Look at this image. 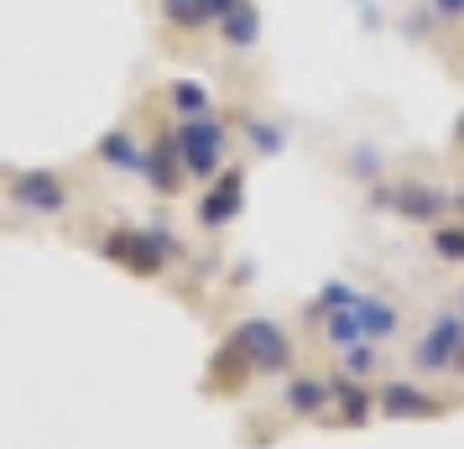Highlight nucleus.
<instances>
[{"label":"nucleus","instance_id":"1","mask_svg":"<svg viewBox=\"0 0 464 449\" xmlns=\"http://www.w3.org/2000/svg\"><path fill=\"white\" fill-rule=\"evenodd\" d=\"M412 371L418 376H454L464 371V314L443 308L412 345Z\"/></svg>","mask_w":464,"mask_h":449},{"label":"nucleus","instance_id":"6","mask_svg":"<svg viewBox=\"0 0 464 449\" xmlns=\"http://www.w3.org/2000/svg\"><path fill=\"white\" fill-rule=\"evenodd\" d=\"M355 319H360V329H365V340L381 345V340H397L401 324H407V314H401V308L386 298V293H360Z\"/></svg>","mask_w":464,"mask_h":449},{"label":"nucleus","instance_id":"14","mask_svg":"<svg viewBox=\"0 0 464 449\" xmlns=\"http://www.w3.org/2000/svg\"><path fill=\"white\" fill-rule=\"evenodd\" d=\"M230 43L240 47V43H256V11H240L235 5V22H230Z\"/></svg>","mask_w":464,"mask_h":449},{"label":"nucleus","instance_id":"8","mask_svg":"<svg viewBox=\"0 0 464 449\" xmlns=\"http://www.w3.org/2000/svg\"><path fill=\"white\" fill-rule=\"evenodd\" d=\"M219 151H225V136L209 126L204 136V121L198 126H183V168L198 172V178H219Z\"/></svg>","mask_w":464,"mask_h":449},{"label":"nucleus","instance_id":"4","mask_svg":"<svg viewBox=\"0 0 464 449\" xmlns=\"http://www.w3.org/2000/svg\"><path fill=\"white\" fill-rule=\"evenodd\" d=\"M11 199H16L26 214H43V220H53V214H63L68 204H73V193H68V183L58 172H22V178L11 183Z\"/></svg>","mask_w":464,"mask_h":449},{"label":"nucleus","instance_id":"12","mask_svg":"<svg viewBox=\"0 0 464 449\" xmlns=\"http://www.w3.org/2000/svg\"><path fill=\"white\" fill-rule=\"evenodd\" d=\"M381 371V350L371 340H360V345H350L344 350V376H355V382H371Z\"/></svg>","mask_w":464,"mask_h":449},{"label":"nucleus","instance_id":"11","mask_svg":"<svg viewBox=\"0 0 464 449\" xmlns=\"http://www.w3.org/2000/svg\"><path fill=\"white\" fill-rule=\"evenodd\" d=\"M318 335H324V340L334 345V350H350V345L365 340V329H360L355 308H329V319L318 324Z\"/></svg>","mask_w":464,"mask_h":449},{"label":"nucleus","instance_id":"2","mask_svg":"<svg viewBox=\"0 0 464 449\" xmlns=\"http://www.w3.org/2000/svg\"><path fill=\"white\" fill-rule=\"evenodd\" d=\"M240 350H246V366L261 371V376H293V340H287V329L272 319H246L240 329L230 335Z\"/></svg>","mask_w":464,"mask_h":449},{"label":"nucleus","instance_id":"10","mask_svg":"<svg viewBox=\"0 0 464 449\" xmlns=\"http://www.w3.org/2000/svg\"><path fill=\"white\" fill-rule=\"evenodd\" d=\"M100 162H110V168H126V172H147V151L136 147L126 131H110L105 142H100Z\"/></svg>","mask_w":464,"mask_h":449},{"label":"nucleus","instance_id":"15","mask_svg":"<svg viewBox=\"0 0 464 449\" xmlns=\"http://www.w3.org/2000/svg\"><path fill=\"white\" fill-rule=\"evenodd\" d=\"M459 314H464V293H459Z\"/></svg>","mask_w":464,"mask_h":449},{"label":"nucleus","instance_id":"3","mask_svg":"<svg viewBox=\"0 0 464 449\" xmlns=\"http://www.w3.org/2000/svg\"><path fill=\"white\" fill-rule=\"evenodd\" d=\"M376 413H381V418H443L449 403L433 397V392H422L418 382H401V376H397V382H381Z\"/></svg>","mask_w":464,"mask_h":449},{"label":"nucleus","instance_id":"5","mask_svg":"<svg viewBox=\"0 0 464 449\" xmlns=\"http://www.w3.org/2000/svg\"><path fill=\"white\" fill-rule=\"evenodd\" d=\"M329 418H334L339 428H365L371 424V407H376V397H371V382H355V376H329Z\"/></svg>","mask_w":464,"mask_h":449},{"label":"nucleus","instance_id":"13","mask_svg":"<svg viewBox=\"0 0 464 449\" xmlns=\"http://www.w3.org/2000/svg\"><path fill=\"white\" fill-rule=\"evenodd\" d=\"M433 257L439 261H464V220H454V225H433Z\"/></svg>","mask_w":464,"mask_h":449},{"label":"nucleus","instance_id":"7","mask_svg":"<svg viewBox=\"0 0 464 449\" xmlns=\"http://www.w3.org/2000/svg\"><path fill=\"white\" fill-rule=\"evenodd\" d=\"M282 407H293L297 418H324V407H329V376L293 371L287 386H282Z\"/></svg>","mask_w":464,"mask_h":449},{"label":"nucleus","instance_id":"9","mask_svg":"<svg viewBox=\"0 0 464 449\" xmlns=\"http://www.w3.org/2000/svg\"><path fill=\"white\" fill-rule=\"evenodd\" d=\"M235 210H240V172H219V183L209 189V199L198 204V225H209V230H219V225H230Z\"/></svg>","mask_w":464,"mask_h":449}]
</instances>
